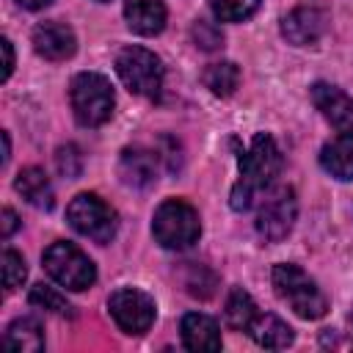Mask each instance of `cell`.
Returning a JSON list of instances; mask_svg holds the SVG:
<instances>
[{"instance_id": "obj_1", "label": "cell", "mask_w": 353, "mask_h": 353, "mask_svg": "<svg viewBox=\"0 0 353 353\" xmlns=\"http://www.w3.org/2000/svg\"><path fill=\"white\" fill-rule=\"evenodd\" d=\"M281 168V152L276 146V141L268 132L254 135L251 146L245 149V154H240V179L232 188V210L243 212L248 210L262 190H268L273 185V179L279 176Z\"/></svg>"}, {"instance_id": "obj_2", "label": "cell", "mask_w": 353, "mask_h": 353, "mask_svg": "<svg viewBox=\"0 0 353 353\" xmlns=\"http://www.w3.org/2000/svg\"><path fill=\"white\" fill-rule=\"evenodd\" d=\"M273 287H276V295L303 320H320L325 312H328V298L325 292L317 287V281L303 273L298 265H290V262H281V265H273Z\"/></svg>"}, {"instance_id": "obj_3", "label": "cell", "mask_w": 353, "mask_h": 353, "mask_svg": "<svg viewBox=\"0 0 353 353\" xmlns=\"http://www.w3.org/2000/svg\"><path fill=\"white\" fill-rule=\"evenodd\" d=\"M69 102H72V113L77 119V124L83 127H99L110 119L116 97L110 83L97 74V72H80L72 77L69 85Z\"/></svg>"}, {"instance_id": "obj_4", "label": "cell", "mask_w": 353, "mask_h": 353, "mask_svg": "<svg viewBox=\"0 0 353 353\" xmlns=\"http://www.w3.org/2000/svg\"><path fill=\"white\" fill-rule=\"evenodd\" d=\"M152 234L163 248H171V251L190 248L201 234L199 212L182 199H168L154 210Z\"/></svg>"}, {"instance_id": "obj_5", "label": "cell", "mask_w": 353, "mask_h": 353, "mask_svg": "<svg viewBox=\"0 0 353 353\" xmlns=\"http://www.w3.org/2000/svg\"><path fill=\"white\" fill-rule=\"evenodd\" d=\"M66 221L77 234H83L94 243H110L119 229L116 210L110 204H105L97 193L74 196L72 204L66 207Z\"/></svg>"}, {"instance_id": "obj_6", "label": "cell", "mask_w": 353, "mask_h": 353, "mask_svg": "<svg viewBox=\"0 0 353 353\" xmlns=\"http://www.w3.org/2000/svg\"><path fill=\"white\" fill-rule=\"evenodd\" d=\"M116 74L119 80L138 97H157L163 85V66L160 58L146 47H124L116 55Z\"/></svg>"}, {"instance_id": "obj_7", "label": "cell", "mask_w": 353, "mask_h": 353, "mask_svg": "<svg viewBox=\"0 0 353 353\" xmlns=\"http://www.w3.org/2000/svg\"><path fill=\"white\" fill-rule=\"evenodd\" d=\"M44 270L66 290H88L94 281H97V268L94 262L72 243H52L47 251H44Z\"/></svg>"}, {"instance_id": "obj_8", "label": "cell", "mask_w": 353, "mask_h": 353, "mask_svg": "<svg viewBox=\"0 0 353 353\" xmlns=\"http://www.w3.org/2000/svg\"><path fill=\"white\" fill-rule=\"evenodd\" d=\"M295 215H298L295 190L292 188H276V190L265 193V199L259 201V210H256V234L265 243H281L292 232Z\"/></svg>"}, {"instance_id": "obj_9", "label": "cell", "mask_w": 353, "mask_h": 353, "mask_svg": "<svg viewBox=\"0 0 353 353\" xmlns=\"http://www.w3.org/2000/svg\"><path fill=\"white\" fill-rule=\"evenodd\" d=\"M110 317L124 334H146L154 323V298L135 287H121L108 298Z\"/></svg>"}, {"instance_id": "obj_10", "label": "cell", "mask_w": 353, "mask_h": 353, "mask_svg": "<svg viewBox=\"0 0 353 353\" xmlns=\"http://www.w3.org/2000/svg\"><path fill=\"white\" fill-rule=\"evenodd\" d=\"M328 28V8L320 3H301L281 19V33L295 47H309L323 39Z\"/></svg>"}, {"instance_id": "obj_11", "label": "cell", "mask_w": 353, "mask_h": 353, "mask_svg": "<svg viewBox=\"0 0 353 353\" xmlns=\"http://www.w3.org/2000/svg\"><path fill=\"white\" fill-rule=\"evenodd\" d=\"M312 102L339 135H353V99L345 91L331 83H314Z\"/></svg>"}, {"instance_id": "obj_12", "label": "cell", "mask_w": 353, "mask_h": 353, "mask_svg": "<svg viewBox=\"0 0 353 353\" xmlns=\"http://www.w3.org/2000/svg\"><path fill=\"white\" fill-rule=\"evenodd\" d=\"M33 47L47 61H66L77 50V39L63 22H41L33 28Z\"/></svg>"}, {"instance_id": "obj_13", "label": "cell", "mask_w": 353, "mask_h": 353, "mask_svg": "<svg viewBox=\"0 0 353 353\" xmlns=\"http://www.w3.org/2000/svg\"><path fill=\"white\" fill-rule=\"evenodd\" d=\"M121 182L130 188H149L157 179V152L143 146H127L119 157Z\"/></svg>"}, {"instance_id": "obj_14", "label": "cell", "mask_w": 353, "mask_h": 353, "mask_svg": "<svg viewBox=\"0 0 353 353\" xmlns=\"http://www.w3.org/2000/svg\"><path fill=\"white\" fill-rule=\"evenodd\" d=\"M124 17H127L130 30L141 36H154L165 28L163 0H124Z\"/></svg>"}, {"instance_id": "obj_15", "label": "cell", "mask_w": 353, "mask_h": 353, "mask_svg": "<svg viewBox=\"0 0 353 353\" xmlns=\"http://www.w3.org/2000/svg\"><path fill=\"white\" fill-rule=\"evenodd\" d=\"M182 345L188 350H218L221 347V331L218 323L207 314L190 312L182 317Z\"/></svg>"}, {"instance_id": "obj_16", "label": "cell", "mask_w": 353, "mask_h": 353, "mask_svg": "<svg viewBox=\"0 0 353 353\" xmlns=\"http://www.w3.org/2000/svg\"><path fill=\"white\" fill-rule=\"evenodd\" d=\"M14 188L19 190V196H22L28 204H33V207H39V210H50V207L55 204V193H52L50 176H47L41 168H36V165L22 168V171L17 174V179H14Z\"/></svg>"}, {"instance_id": "obj_17", "label": "cell", "mask_w": 353, "mask_h": 353, "mask_svg": "<svg viewBox=\"0 0 353 353\" xmlns=\"http://www.w3.org/2000/svg\"><path fill=\"white\" fill-rule=\"evenodd\" d=\"M320 165L342 182L353 179V135H336L328 141L320 149Z\"/></svg>"}, {"instance_id": "obj_18", "label": "cell", "mask_w": 353, "mask_h": 353, "mask_svg": "<svg viewBox=\"0 0 353 353\" xmlns=\"http://www.w3.org/2000/svg\"><path fill=\"white\" fill-rule=\"evenodd\" d=\"M248 334H251L262 347H270V350H281V347L292 345V339H295L292 328H290L284 320H279L276 314H262V312H259V317L254 320V325H251Z\"/></svg>"}, {"instance_id": "obj_19", "label": "cell", "mask_w": 353, "mask_h": 353, "mask_svg": "<svg viewBox=\"0 0 353 353\" xmlns=\"http://www.w3.org/2000/svg\"><path fill=\"white\" fill-rule=\"evenodd\" d=\"M3 342H6V347L19 350V353H39V350H44V334H41V325L33 317L14 320L6 328Z\"/></svg>"}, {"instance_id": "obj_20", "label": "cell", "mask_w": 353, "mask_h": 353, "mask_svg": "<svg viewBox=\"0 0 353 353\" xmlns=\"http://www.w3.org/2000/svg\"><path fill=\"white\" fill-rule=\"evenodd\" d=\"M256 317H259V306L254 303V298H251L245 290L234 287V290L229 292V298H226V323H229L234 331H245V334H248Z\"/></svg>"}, {"instance_id": "obj_21", "label": "cell", "mask_w": 353, "mask_h": 353, "mask_svg": "<svg viewBox=\"0 0 353 353\" xmlns=\"http://www.w3.org/2000/svg\"><path fill=\"white\" fill-rule=\"evenodd\" d=\"M201 80L215 97H232L240 85V69L232 61H218V63H210L204 69Z\"/></svg>"}, {"instance_id": "obj_22", "label": "cell", "mask_w": 353, "mask_h": 353, "mask_svg": "<svg viewBox=\"0 0 353 353\" xmlns=\"http://www.w3.org/2000/svg\"><path fill=\"white\" fill-rule=\"evenodd\" d=\"M182 284H185V290H188L193 298H212L215 290H218V276H215L210 268L190 262L188 270H185Z\"/></svg>"}, {"instance_id": "obj_23", "label": "cell", "mask_w": 353, "mask_h": 353, "mask_svg": "<svg viewBox=\"0 0 353 353\" xmlns=\"http://www.w3.org/2000/svg\"><path fill=\"white\" fill-rule=\"evenodd\" d=\"M28 301H30V306L44 309V312H50V314H72L69 301H66L58 290H52V287H47V284H36V287H30Z\"/></svg>"}, {"instance_id": "obj_24", "label": "cell", "mask_w": 353, "mask_h": 353, "mask_svg": "<svg viewBox=\"0 0 353 353\" xmlns=\"http://www.w3.org/2000/svg\"><path fill=\"white\" fill-rule=\"evenodd\" d=\"M210 8L221 22H243L259 8V0H210Z\"/></svg>"}, {"instance_id": "obj_25", "label": "cell", "mask_w": 353, "mask_h": 353, "mask_svg": "<svg viewBox=\"0 0 353 353\" xmlns=\"http://www.w3.org/2000/svg\"><path fill=\"white\" fill-rule=\"evenodd\" d=\"M25 276H28V268H25L22 254H17L14 248H6L3 251V284H6V292H14L17 287H22Z\"/></svg>"}, {"instance_id": "obj_26", "label": "cell", "mask_w": 353, "mask_h": 353, "mask_svg": "<svg viewBox=\"0 0 353 353\" xmlns=\"http://www.w3.org/2000/svg\"><path fill=\"white\" fill-rule=\"evenodd\" d=\"M190 36H193V44H196L199 50H204V52H212V50H218V47L223 44V33H221V28H218L215 22H207V19L193 22Z\"/></svg>"}, {"instance_id": "obj_27", "label": "cell", "mask_w": 353, "mask_h": 353, "mask_svg": "<svg viewBox=\"0 0 353 353\" xmlns=\"http://www.w3.org/2000/svg\"><path fill=\"white\" fill-rule=\"evenodd\" d=\"M55 165H58V174L61 176H69V179H77L80 171H83V154L74 143H66L55 152Z\"/></svg>"}, {"instance_id": "obj_28", "label": "cell", "mask_w": 353, "mask_h": 353, "mask_svg": "<svg viewBox=\"0 0 353 353\" xmlns=\"http://www.w3.org/2000/svg\"><path fill=\"white\" fill-rule=\"evenodd\" d=\"M0 50H3V58H6V63H3V80H8L11 72H14V47H11L8 39H3L0 41Z\"/></svg>"}, {"instance_id": "obj_29", "label": "cell", "mask_w": 353, "mask_h": 353, "mask_svg": "<svg viewBox=\"0 0 353 353\" xmlns=\"http://www.w3.org/2000/svg\"><path fill=\"white\" fill-rule=\"evenodd\" d=\"M17 226H19V218H17V212L6 207V210H3V237L8 240V237L14 234V229H17Z\"/></svg>"}, {"instance_id": "obj_30", "label": "cell", "mask_w": 353, "mask_h": 353, "mask_svg": "<svg viewBox=\"0 0 353 353\" xmlns=\"http://www.w3.org/2000/svg\"><path fill=\"white\" fill-rule=\"evenodd\" d=\"M22 8H30V11H36V8H44L50 0H17Z\"/></svg>"}, {"instance_id": "obj_31", "label": "cell", "mask_w": 353, "mask_h": 353, "mask_svg": "<svg viewBox=\"0 0 353 353\" xmlns=\"http://www.w3.org/2000/svg\"><path fill=\"white\" fill-rule=\"evenodd\" d=\"M350 325H353V312H350Z\"/></svg>"}, {"instance_id": "obj_32", "label": "cell", "mask_w": 353, "mask_h": 353, "mask_svg": "<svg viewBox=\"0 0 353 353\" xmlns=\"http://www.w3.org/2000/svg\"><path fill=\"white\" fill-rule=\"evenodd\" d=\"M102 3H105V0H102Z\"/></svg>"}]
</instances>
